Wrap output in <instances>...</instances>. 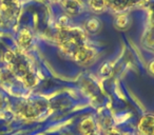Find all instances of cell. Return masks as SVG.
<instances>
[{
    "label": "cell",
    "mask_w": 154,
    "mask_h": 135,
    "mask_svg": "<svg viewBox=\"0 0 154 135\" xmlns=\"http://www.w3.org/2000/svg\"><path fill=\"white\" fill-rule=\"evenodd\" d=\"M86 135H98V134H97L96 132H94V131H93V132H91V133H88V134H86Z\"/></svg>",
    "instance_id": "13"
},
{
    "label": "cell",
    "mask_w": 154,
    "mask_h": 135,
    "mask_svg": "<svg viewBox=\"0 0 154 135\" xmlns=\"http://www.w3.org/2000/svg\"><path fill=\"white\" fill-rule=\"evenodd\" d=\"M138 128L143 135H154V115L148 114L143 116L139 121Z\"/></svg>",
    "instance_id": "2"
},
{
    "label": "cell",
    "mask_w": 154,
    "mask_h": 135,
    "mask_svg": "<svg viewBox=\"0 0 154 135\" xmlns=\"http://www.w3.org/2000/svg\"><path fill=\"white\" fill-rule=\"evenodd\" d=\"M31 41H32L31 33L28 30H22L19 35V43L23 48H28L31 44Z\"/></svg>",
    "instance_id": "6"
},
{
    "label": "cell",
    "mask_w": 154,
    "mask_h": 135,
    "mask_svg": "<svg viewBox=\"0 0 154 135\" xmlns=\"http://www.w3.org/2000/svg\"><path fill=\"white\" fill-rule=\"evenodd\" d=\"M89 5L92 8L93 10H96V11H100L105 8L106 3L105 0H90L89 1Z\"/></svg>",
    "instance_id": "8"
},
{
    "label": "cell",
    "mask_w": 154,
    "mask_h": 135,
    "mask_svg": "<svg viewBox=\"0 0 154 135\" xmlns=\"http://www.w3.org/2000/svg\"><path fill=\"white\" fill-rule=\"evenodd\" d=\"M149 69H150V71H151V73H152V74H154V60L151 62V63H150Z\"/></svg>",
    "instance_id": "12"
},
{
    "label": "cell",
    "mask_w": 154,
    "mask_h": 135,
    "mask_svg": "<svg viewBox=\"0 0 154 135\" xmlns=\"http://www.w3.org/2000/svg\"><path fill=\"white\" fill-rule=\"evenodd\" d=\"M62 5L71 15H77L80 11V5L77 0H62Z\"/></svg>",
    "instance_id": "4"
},
{
    "label": "cell",
    "mask_w": 154,
    "mask_h": 135,
    "mask_svg": "<svg viewBox=\"0 0 154 135\" xmlns=\"http://www.w3.org/2000/svg\"><path fill=\"white\" fill-rule=\"evenodd\" d=\"M134 1L135 0H105V3L111 9L120 11V10L126 9L127 7H130Z\"/></svg>",
    "instance_id": "3"
},
{
    "label": "cell",
    "mask_w": 154,
    "mask_h": 135,
    "mask_svg": "<svg viewBox=\"0 0 154 135\" xmlns=\"http://www.w3.org/2000/svg\"><path fill=\"white\" fill-rule=\"evenodd\" d=\"M99 26H100V23H99V21L96 18H91L86 22V28L88 29V31H90L92 33L96 32L99 29Z\"/></svg>",
    "instance_id": "7"
},
{
    "label": "cell",
    "mask_w": 154,
    "mask_h": 135,
    "mask_svg": "<svg viewBox=\"0 0 154 135\" xmlns=\"http://www.w3.org/2000/svg\"><path fill=\"white\" fill-rule=\"evenodd\" d=\"M94 128H95L94 121H93V119H91V118H86V119L82 120L79 124L80 132L84 133L85 135L88 134V133L93 132V131H94Z\"/></svg>",
    "instance_id": "5"
},
{
    "label": "cell",
    "mask_w": 154,
    "mask_h": 135,
    "mask_svg": "<svg viewBox=\"0 0 154 135\" xmlns=\"http://www.w3.org/2000/svg\"><path fill=\"white\" fill-rule=\"evenodd\" d=\"M129 23V18L127 15H120L116 19V26L120 29H126Z\"/></svg>",
    "instance_id": "9"
},
{
    "label": "cell",
    "mask_w": 154,
    "mask_h": 135,
    "mask_svg": "<svg viewBox=\"0 0 154 135\" xmlns=\"http://www.w3.org/2000/svg\"><path fill=\"white\" fill-rule=\"evenodd\" d=\"M5 59L7 60L8 62H12V63H13V62L16 60L15 53H14V52H12V51H8L7 53L5 54Z\"/></svg>",
    "instance_id": "10"
},
{
    "label": "cell",
    "mask_w": 154,
    "mask_h": 135,
    "mask_svg": "<svg viewBox=\"0 0 154 135\" xmlns=\"http://www.w3.org/2000/svg\"><path fill=\"white\" fill-rule=\"evenodd\" d=\"M94 56L93 51L90 48L86 47V45H79L73 51V57L76 61L80 62V63H86L89 62Z\"/></svg>",
    "instance_id": "1"
},
{
    "label": "cell",
    "mask_w": 154,
    "mask_h": 135,
    "mask_svg": "<svg viewBox=\"0 0 154 135\" xmlns=\"http://www.w3.org/2000/svg\"><path fill=\"white\" fill-rule=\"evenodd\" d=\"M107 135H122L119 131H117L116 129H110L107 132Z\"/></svg>",
    "instance_id": "11"
}]
</instances>
